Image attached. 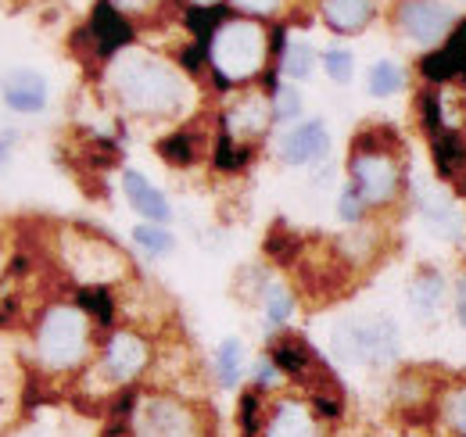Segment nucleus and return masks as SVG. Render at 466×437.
Returning <instances> with one entry per match:
<instances>
[{
  "instance_id": "15",
  "label": "nucleus",
  "mask_w": 466,
  "mask_h": 437,
  "mask_svg": "<svg viewBox=\"0 0 466 437\" xmlns=\"http://www.w3.org/2000/svg\"><path fill=\"white\" fill-rule=\"evenodd\" d=\"M122 194H126V201H129V208L137 212V216H144V222H169L173 218V205H169V198L144 176V172H137V168H126L122 172Z\"/></svg>"
},
{
  "instance_id": "35",
  "label": "nucleus",
  "mask_w": 466,
  "mask_h": 437,
  "mask_svg": "<svg viewBox=\"0 0 466 437\" xmlns=\"http://www.w3.org/2000/svg\"><path fill=\"white\" fill-rule=\"evenodd\" d=\"M280 366L273 362V359H262L258 366H255V391H266V387H277L280 383Z\"/></svg>"
},
{
  "instance_id": "26",
  "label": "nucleus",
  "mask_w": 466,
  "mask_h": 437,
  "mask_svg": "<svg viewBox=\"0 0 466 437\" xmlns=\"http://www.w3.org/2000/svg\"><path fill=\"white\" fill-rule=\"evenodd\" d=\"M280 72H284L288 79H294V83L309 79V76L316 72V51H312V44L291 40V44L284 47V55H280Z\"/></svg>"
},
{
  "instance_id": "36",
  "label": "nucleus",
  "mask_w": 466,
  "mask_h": 437,
  "mask_svg": "<svg viewBox=\"0 0 466 437\" xmlns=\"http://www.w3.org/2000/svg\"><path fill=\"white\" fill-rule=\"evenodd\" d=\"M452 312H456V323L466 330V269L452 279Z\"/></svg>"
},
{
  "instance_id": "2",
  "label": "nucleus",
  "mask_w": 466,
  "mask_h": 437,
  "mask_svg": "<svg viewBox=\"0 0 466 437\" xmlns=\"http://www.w3.org/2000/svg\"><path fill=\"white\" fill-rule=\"evenodd\" d=\"M269 36L255 18H227L208 40V65L223 86L248 83L266 68Z\"/></svg>"
},
{
  "instance_id": "25",
  "label": "nucleus",
  "mask_w": 466,
  "mask_h": 437,
  "mask_svg": "<svg viewBox=\"0 0 466 437\" xmlns=\"http://www.w3.org/2000/svg\"><path fill=\"white\" fill-rule=\"evenodd\" d=\"M262 312L269 327H284L294 312V294L284 279H266L262 283Z\"/></svg>"
},
{
  "instance_id": "27",
  "label": "nucleus",
  "mask_w": 466,
  "mask_h": 437,
  "mask_svg": "<svg viewBox=\"0 0 466 437\" xmlns=\"http://www.w3.org/2000/svg\"><path fill=\"white\" fill-rule=\"evenodd\" d=\"M133 244H137L140 251L162 259V255H169L176 248V237L162 222H140V226H133Z\"/></svg>"
},
{
  "instance_id": "24",
  "label": "nucleus",
  "mask_w": 466,
  "mask_h": 437,
  "mask_svg": "<svg viewBox=\"0 0 466 437\" xmlns=\"http://www.w3.org/2000/svg\"><path fill=\"white\" fill-rule=\"evenodd\" d=\"M244 359H248V351H244L240 337L219 340V348H216V381H219V387H237L240 383V377H244Z\"/></svg>"
},
{
  "instance_id": "34",
  "label": "nucleus",
  "mask_w": 466,
  "mask_h": 437,
  "mask_svg": "<svg viewBox=\"0 0 466 437\" xmlns=\"http://www.w3.org/2000/svg\"><path fill=\"white\" fill-rule=\"evenodd\" d=\"M366 212H370V205L362 201V194L349 183V187L341 190V198H338V216L345 218V222H362Z\"/></svg>"
},
{
  "instance_id": "38",
  "label": "nucleus",
  "mask_w": 466,
  "mask_h": 437,
  "mask_svg": "<svg viewBox=\"0 0 466 437\" xmlns=\"http://www.w3.org/2000/svg\"><path fill=\"white\" fill-rule=\"evenodd\" d=\"M112 4H116L122 15H129V11H147L155 0H112Z\"/></svg>"
},
{
  "instance_id": "14",
  "label": "nucleus",
  "mask_w": 466,
  "mask_h": 437,
  "mask_svg": "<svg viewBox=\"0 0 466 437\" xmlns=\"http://www.w3.org/2000/svg\"><path fill=\"white\" fill-rule=\"evenodd\" d=\"M406 301H409V312L420 323L438 320L441 309H445V301H449V279L438 273V269H431V266L416 269L406 287Z\"/></svg>"
},
{
  "instance_id": "31",
  "label": "nucleus",
  "mask_w": 466,
  "mask_h": 437,
  "mask_svg": "<svg viewBox=\"0 0 466 437\" xmlns=\"http://www.w3.org/2000/svg\"><path fill=\"white\" fill-rule=\"evenodd\" d=\"M269 105H273V122H294L301 115V94L294 86L277 83L269 94Z\"/></svg>"
},
{
  "instance_id": "18",
  "label": "nucleus",
  "mask_w": 466,
  "mask_h": 437,
  "mask_svg": "<svg viewBox=\"0 0 466 437\" xmlns=\"http://www.w3.org/2000/svg\"><path fill=\"white\" fill-rule=\"evenodd\" d=\"M90 36H94L97 55L112 57L133 40V25L126 22V15L118 11L112 0H101L94 7V18H90Z\"/></svg>"
},
{
  "instance_id": "29",
  "label": "nucleus",
  "mask_w": 466,
  "mask_h": 437,
  "mask_svg": "<svg viewBox=\"0 0 466 437\" xmlns=\"http://www.w3.org/2000/svg\"><path fill=\"white\" fill-rule=\"evenodd\" d=\"M319 65H323V72L330 76V83H338V86H349L351 76H355V55L345 51V47H330V51H323Z\"/></svg>"
},
{
  "instance_id": "21",
  "label": "nucleus",
  "mask_w": 466,
  "mask_h": 437,
  "mask_svg": "<svg viewBox=\"0 0 466 437\" xmlns=\"http://www.w3.org/2000/svg\"><path fill=\"white\" fill-rule=\"evenodd\" d=\"M420 216L445 240H460L463 237V216H460V208L445 194H423L420 198Z\"/></svg>"
},
{
  "instance_id": "7",
  "label": "nucleus",
  "mask_w": 466,
  "mask_h": 437,
  "mask_svg": "<svg viewBox=\"0 0 466 437\" xmlns=\"http://www.w3.org/2000/svg\"><path fill=\"white\" fill-rule=\"evenodd\" d=\"M61 251H65V262H68L72 276L83 287H108L112 279L126 276V266H129V259L101 233L68 229L61 237Z\"/></svg>"
},
{
  "instance_id": "9",
  "label": "nucleus",
  "mask_w": 466,
  "mask_h": 437,
  "mask_svg": "<svg viewBox=\"0 0 466 437\" xmlns=\"http://www.w3.org/2000/svg\"><path fill=\"white\" fill-rule=\"evenodd\" d=\"M151 366V344L137 330H116L101 348V377L108 387H126Z\"/></svg>"
},
{
  "instance_id": "4",
  "label": "nucleus",
  "mask_w": 466,
  "mask_h": 437,
  "mask_svg": "<svg viewBox=\"0 0 466 437\" xmlns=\"http://www.w3.org/2000/svg\"><path fill=\"white\" fill-rule=\"evenodd\" d=\"M384 133H366L351 144L349 155V183L362 194L370 208H384L402 190V162L391 144L380 140Z\"/></svg>"
},
{
  "instance_id": "33",
  "label": "nucleus",
  "mask_w": 466,
  "mask_h": 437,
  "mask_svg": "<svg viewBox=\"0 0 466 437\" xmlns=\"http://www.w3.org/2000/svg\"><path fill=\"white\" fill-rule=\"evenodd\" d=\"M248 158H251V151H248L244 144L230 140V137L219 129V140H216V165H219V168H240Z\"/></svg>"
},
{
  "instance_id": "32",
  "label": "nucleus",
  "mask_w": 466,
  "mask_h": 437,
  "mask_svg": "<svg viewBox=\"0 0 466 437\" xmlns=\"http://www.w3.org/2000/svg\"><path fill=\"white\" fill-rule=\"evenodd\" d=\"M266 423V409H258V391H244L240 394V431L244 437H258Z\"/></svg>"
},
{
  "instance_id": "37",
  "label": "nucleus",
  "mask_w": 466,
  "mask_h": 437,
  "mask_svg": "<svg viewBox=\"0 0 466 437\" xmlns=\"http://www.w3.org/2000/svg\"><path fill=\"white\" fill-rule=\"evenodd\" d=\"M244 15H277L284 0H233Z\"/></svg>"
},
{
  "instance_id": "28",
  "label": "nucleus",
  "mask_w": 466,
  "mask_h": 437,
  "mask_svg": "<svg viewBox=\"0 0 466 437\" xmlns=\"http://www.w3.org/2000/svg\"><path fill=\"white\" fill-rule=\"evenodd\" d=\"M76 305H79L86 316H94L101 327H112V320H116V301H112L108 287H79Z\"/></svg>"
},
{
  "instance_id": "16",
  "label": "nucleus",
  "mask_w": 466,
  "mask_h": 437,
  "mask_svg": "<svg viewBox=\"0 0 466 437\" xmlns=\"http://www.w3.org/2000/svg\"><path fill=\"white\" fill-rule=\"evenodd\" d=\"M431 423L445 437H466V377H449L438 383Z\"/></svg>"
},
{
  "instance_id": "6",
  "label": "nucleus",
  "mask_w": 466,
  "mask_h": 437,
  "mask_svg": "<svg viewBox=\"0 0 466 437\" xmlns=\"http://www.w3.org/2000/svg\"><path fill=\"white\" fill-rule=\"evenodd\" d=\"M334 351L366 370H384L399 359V327L391 316H362L349 320L330 337Z\"/></svg>"
},
{
  "instance_id": "23",
  "label": "nucleus",
  "mask_w": 466,
  "mask_h": 437,
  "mask_svg": "<svg viewBox=\"0 0 466 437\" xmlns=\"http://www.w3.org/2000/svg\"><path fill=\"white\" fill-rule=\"evenodd\" d=\"M366 86H370L373 97H395V94L406 90V68L395 57H380V61L370 65Z\"/></svg>"
},
{
  "instance_id": "10",
  "label": "nucleus",
  "mask_w": 466,
  "mask_h": 437,
  "mask_svg": "<svg viewBox=\"0 0 466 437\" xmlns=\"http://www.w3.org/2000/svg\"><path fill=\"white\" fill-rule=\"evenodd\" d=\"M262 437H323V423L305 398H280L266 409Z\"/></svg>"
},
{
  "instance_id": "5",
  "label": "nucleus",
  "mask_w": 466,
  "mask_h": 437,
  "mask_svg": "<svg viewBox=\"0 0 466 437\" xmlns=\"http://www.w3.org/2000/svg\"><path fill=\"white\" fill-rule=\"evenodd\" d=\"M122 431L126 437H212L208 420L190 401L176 398L169 391L129 398Z\"/></svg>"
},
{
  "instance_id": "12",
  "label": "nucleus",
  "mask_w": 466,
  "mask_h": 437,
  "mask_svg": "<svg viewBox=\"0 0 466 437\" xmlns=\"http://www.w3.org/2000/svg\"><path fill=\"white\" fill-rule=\"evenodd\" d=\"M269 122H273V105H269V97H266V94H244V97L223 115V133H227L230 140L248 147L251 140H258V137L269 129Z\"/></svg>"
},
{
  "instance_id": "11",
  "label": "nucleus",
  "mask_w": 466,
  "mask_h": 437,
  "mask_svg": "<svg viewBox=\"0 0 466 437\" xmlns=\"http://www.w3.org/2000/svg\"><path fill=\"white\" fill-rule=\"evenodd\" d=\"M330 155V133L323 126V118H309V122H298L291 126L284 137H280V158L294 168H309V165H319Z\"/></svg>"
},
{
  "instance_id": "30",
  "label": "nucleus",
  "mask_w": 466,
  "mask_h": 437,
  "mask_svg": "<svg viewBox=\"0 0 466 437\" xmlns=\"http://www.w3.org/2000/svg\"><path fill=\"white\" fill-rule=\"evenodd\" d=\"M158 155H162L169 165H190L194 158H198V151H194V137H190L187 129H176L173 137H166V140L158 144Z\"/></svg>"
},
{
  "instance_id": "39",
  "label": "nucleus",
  "mask_w": 466,
  "mask_h": 437,
  "mask_svg": "<svg viewBox=\"0 0 466 437\" xmlns=\"http://www.w3.org/2000/svg\"><path fill=\"white\" fill-rule=\"evenodd\" d=\"M11 144H15V133H0V162L11 155Z\"/></svg>"
},
{
  "instance_id": "3",
  "label": "nucleus",
  "mask_w": 466,
  "mask_h": 437,
  "mask_svg": "<svg viewBox=\"0 0 466 437\" xmlns=\"http://www.w3.org/2000/svg\"><path fill=\"white\" fill-rule=\"evenodd\" d=\"M90 355V316L79 305H51L36 323V359L51 373H72Z\"/></svg>"
},
{
  "instance_id": "19",
  "label": "nucleus",
  "mask_w": 466,
  "mask_h": 437,
  "mask_svg": "<svg viewBox=\"0 0 466 437\" xmlns=\"http://www.w3.org/2000/svg\"><path fill=\"white\" fill-rule=\"evenodd\" d=\"M377 0H323V22L334 33H359L373 22Z\"/></svg>"
},
{
  "instance_id": "17",
  "label": "nucleus",
  "mask_w": 466,
  "mask_h": 437,
  "mask_svg": "<svg viewBox=\"0 0 466 437\" xmlns=\"http://www.w3.org/2000/svg\"><path fill=\"white\" fill-rule=\"evenodd\" d=\"M4 105L18 115H36L47 108V79L33 68H15L4 79Z\"/></svg>"
},
{
  "instance_id": "22",
  "label": "nucleus",
  "mask_w": 466,
  "mask_h": 437,
  "mask_svg": "<svg viewBox=\"0 0 466 437\" xmlns=\"http://www.w3.org/2000/svg\"><path fill=\"white\" fill-rule=\"evenodd\" d=\"M269 359L280 366V373H288V377H305L312 366H316V355H312V348L305 344V340H298V337H280L273 348H269Z\"/></svg>"
},
{
  "instance_id": "8",
  "label": "nucleus",
  "mask_w": 466,
  "mask_h": 437,
  "mask_svg": "<svg viewBox=\"0 0 466 437\" xmlns=\"http://www.w3.org/2000/svg\"><path fill=\"white\" fill-rule=\"evenodd\" d=\"M395 29L416 47H441L456 29V15L441 0H399Z\"/></svg>"
},
{
  "instance_id": "13",
  "label": "nucleus",
  "mask_w": 466,
  "mask_h": 437,
  "mask_svg": "<svg viewBox=\"0 0 466 437\" xmlns=\"http://www.w3.org/2000/svg\"><path fill=\"white\" fill-rule=\"evenodd\" d=\"M420 72L427 83H452V79H466V22H460L449 40L441 47H434L431 55H423Z\"/></svg>"
},
{
  "instance_id": "20",
  "label": "nucleus",
  "mask_w": 466,
  "mask_h": 437,
  "mask_svg": "<svg viewBox=\"0 0 466 437\" xmlns=\"http://www.w3.org/2000/svg\"><path fill=\"white\" fill-rule=\"evenodd\" d=\"M431 155L441 179H456L466 168V140L460 129H438L431 133Z\"/></svg>"
},
{
  "instance_id": "1",
  "label": "nucleus",
  "mask_w": 466,
  "mask_h": 437,
  "mask_svg": "<svg viewBox=\"0 0 466 437\" xmlns=\"http://www.w3.org/2000/svg\"><path fill=\"white\" fill-rule=\"evenodd\" d=\"M108 86L118 97V105L133 115L147 118H169L179 115L187 105V79L166 65L162 57H151L144 51H126L108 68Z\"/></svg>"
}]
</instances>
